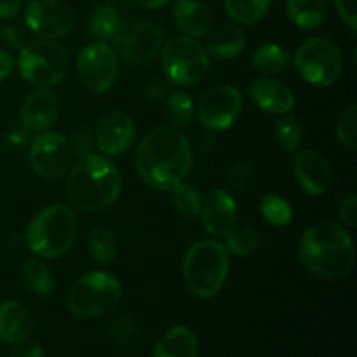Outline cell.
<instances>
[{
  "mask_svg": "<svg viewBox=\"0 0 357 357\" xmlns=\"http://www.w3.org/2000/svg\"><path fill=\"white\" fill-rule=\"evenodd\" d=\"M192 167V146L176 128H155L136 150V169L150 188L171 192L183 183Z\"/></svg>",
  "mask_w": 357,
  "mask_h": 357,
  "instance_id": "obj_1",
  "label": "cell"
},
{
  "mask_svg": "<svg viewBox=\"0 0 357 357\" xmlns=\"http://www.w3.org/2000/svg\"><path fill=\"white\" fill-rule=\"evenodd\" d=\"M298 258L307 271L321 279L347 278L356 264V248L351 234L335 222H319L303 234Z\"/></svg>",
  "mask_w": 357,
  "mask_h": 357,
  "instance_id": "obj_2",
  "label": "cell"
},
{
  "mask_svg": "<svg viewBox=\"0 0 357 357\" xmlns=\"http://www.w3.org/2000/svg\"><path fill=\"white\" fill-rule=\"evenodd\" d=\"M121 190V173L107 157L87 153L68 169L66 194L68 201L80 211H105L117 201Z\"/></svg>",
  "mask_w": 357,
  "mask_h": 357,
  "instance_id": "obj_3",
  "label": "cell"
},
{
  "mask_svg": "<svg viewBox=\"0 0 357 357\" xmlns=\"http://www.w3.org/2000/svg\"><path fill=\"white\" fill-rule=\"evenodd\" d=\"M77 236V216L65 204H52L33 216L26 229V244L40 258H59L72 248Z\"/></svg>",
  "mask_w": 357,
  "mask_h": 357,
  "instance_id": "obj_4",
  "label": "cell"
},
{
  "mask_svg": "<svg viewBox=\"0 0 357 357\" xmlns=\"http://www.w3.org/2000/svg\"><path fill=\"white\" fill-rule=\"evenodd\" d=\"M229 253L218 241H199L183 257V279L199 298H211L223 288L229 275Z\"/></svg>",
  "mask_w": 357,
  "mask_h": 357,
  "instance_id": "obj_5",
  "label": "cell"
},
{
  "mask_svg": "<svg viewBox=\"0 0 357 357\" xmlns=\"http://www.w3.org/2000/svg\"><path fill=\"white\" fill-rule=\"evenodd\" d=\"M121 295V281L114 274L94 271L73 284L66 298V309L77 319H96L114 309Z\"/></svg>",
  "mask_w": 357,
  "mask_h": 357,
  "instance_id": "obj_6",
  "label": "cell"
},
{
  "mask_svg": "<svg viewBox=\"0 0 357 357\" xmlns=\"http://www.w3.org/2000/svg\"><path fill=\"white\" fill-rule=\"evenodd\" d=\"M17 68L28 84L51 89L61 82L68 72V56L59 44L45 38L26 42L20 49Z\"/></svg>",
  "mask_w": 357,
  "mask_h": 357,
  "instance_id": "obj_7",
  "label": "cell"
},
{
  "mask_svg": "<svg viewBox=\"0 0 357 357\" xmlns=\"http://www.w3.org/2000/svg\"><path fill=\"white\" fill-rule=\"evenodd\" d=\"M164 77L176 86H194L209 70L208 51L195 38L180 35L162 44Z\"/></svg>",
  "mask_w": 357,
  "mask_h": 357,
  "instance_id": "obj_8",
  "label": "cell"
},
{
  "mask_svg": "<svg viewBox=\"0 0 357 357\" xmlns=\"http://www.w3.org/2000/svg\"><path fill=\"white\" fill-rule=\"evenodd\" d=\"M295 68L309 84L328 87L340 79L344 72V56L333 40L312 37L296 49Z\"/></svg>",
  "mask_w": 357,
  "mask_h": 357,
  "instance_id": "obj_9",
  "label": "cell"
},
{
  "mask_svg": "<svg viewBox=\"0 0 357 357\" xmlns=\"http://www.w3.org/2000/svg\"><path fill=\"white\" fill-rule=\"evenodd\" d=\"M72 146L68 138L56 131L38 132L28 149V160L35 173L44 180H59L72 164Z\"/></svg>",
  "mask_w": 357,
  "mask_h": 357,
  "instance_id": "obj_10",
  "label": "cell"
},
{
  "mask_svg": "<svg viewBox=\"0 0 357 357\" xmlns=\"http://www.w3.org/2000/svg\"><path fill=\"white\" fill-rule=\"evenodd\" d=\"M77 72L84 86L93 93H105L119 75L117 52L107 42H93L79 52Z\"/></svg>",
  "mask_w": 357,
  "mask_h": 357,
  "instance_id": "obj_11",
  "label": "cell"
},
{
  "mask_svg": "<svg viewBox=\"0 0 357 357\" xmlns=\"http://www.w3.org/2000/svg\"><path fill=\"white\" fill-rule=\"evenodd\" d=\"M243 112V94L232 86H216L202 96L197 107L201 124L209 131H227Z\"/></svg>",
  "mask_w": 357,
  "mask_h": 357,
  "instance_id": "obj_12",
  "label": "cell"
},
{
  "mask_svg": "<svg viewBox=\"0 0 357 357\" xmlns=\"http://www.w3.org/2000/svg\"><path fill=\"white\" fill-rule=\"evenodd\" d=\"M73 21V10L63 0H31L24 10V23L28 30L45 40L68 33Z\"/></svg>",
  "mask_w": 357,
  "mask_h": 357,
  "instance_id": "obj_13",
  "label": "cell"
},
{
  "mask_svg": "<svg viewBox=\"0 0 357 357\" xmlns=\"http://www.w3.org/2000/svg\"><path fill=\"white\" fill-rule=\"evenodd\" d=\"M136 126L124 112H112L98 122L94 139L105 155H121L132 145Z\"/></svg>",
  "mask_w": 357,
  "mask_h": 357,
  "instance_id": "obj_14",
  "label": "cell"
},
{
  "mask_svg": "<svg viewBox=\"0 0 357 357\" xmlns=\"http://www.w3.org/2000/svg\"><path fill=\"white\" fill-rule=\"evenodd\" d=\"M59 114V101L51 89L37 87L28 94L20 110V121L28 135H38L51 128Z\"/></svg>",
  "mask_w": 357,
  "mask_h": 357,
  "instance_id": "obj_15",
  "label": "cell"
},
{
  "mask_svg": "<svg viewBox=\"0 0 357 357\" xmlns=\"http://www.w3.org/2000/svg\"><path fill=\"white\" fill-rule=\"evenodd\" d=\"M164 44V31L152 21H138L124 40L126 61L135 66L146 65L160 52Z\"/></svg>",
  "mask_w": 357,
  "mask_h": 357,
  "instance_id": "obj_16",
  "label": "cell"
},
{
  "mask_svg": "<svg viewBox=\"0 0 357 357\" xmlns=\"http://www.w3.org/2000/svg\"><path fill=\"white\" fill-rule=\"evenodd\" d=\"M202 223L213 237H225L236 227L237 206L232 195L223 188H216L202 201Z\"/></svg>",
  "mask_w": 357,
  "mask_h": 357,
  "instance_id": "obj_17",
  "label": "cell"
},
{
  "mask_svg": "<svg viewBox=\"0 0 357 357\" xmlns=\"http://www.w3.org/2000/svg\"><path fill=\"white\" fill-rule=\"evenodd\" d=\"M295 176L300 187L309 195H323L331 187L330 162L314 149L296 153Z\"/></svg>",
  "mask_w": 357,
  "mask_h": 357,
  "instance_id": "obj_18",
  "label": "cell"
},
{
  "mask_svg": "<svg viewBox=\"0 0 357 357\" xmlns=\"http://www.w3.org/2000/svg\"><path fill=\"white\" fill-rule=\"evenodd\" d=\"M250 98L260 110L272 115L289 114L295 107V96L286 84L271 77H258L250 84Z\"/></svg>",
  "mask_w": 357,
  "mask_h": 357,
  "instance_id": "obj_19",
  "label": "cell"
},
{
  "mask_svg": "<svg viewBox=\"0 0 357 357\" xmlns=\"http://www.w3.org/2000/svg\"><path fill=\"white\" fill-rule=\"evenodd\" d=\"M33 317L20 302L6 300L0 303V340L7 345H20L30 338Z\"/></svg>",
  "mask_w": 357,
  "mask_h": 357,
  "instance_id": "obj_20",
  "label": "cell"
},
{
  "mask_svg": "<svg viewBox=\"0 0 357 357\" xmlns=\"http://www.w3.org/2000/svg\"><path fill=\"white\" fill-rule=\"evenodd\" d=\"M173 21L187 37L199 38L211 30L213 16L208 7L199 0H176L173 6Z\"/></svg>",
  "mask_w": 357,
  "mask_h": 357,
  "instance_id": "obj_21",
  "label": "cell"
},
{
  "mask_svg": "<svg viewBox=\"0 0 357 357\" xmlns=\"http://www.w3.org/2000/svg\"><path fill=\"white\" fill-rule=\"evenodd\" d=\"M246 47V33L232 23H222L208 31L206 51L216 59H234Z\"/></svg>",
  "mask_w": 357,
  "mask_h": 357,
  "instance_id": "obj_22",
  "label": "cell"
},
{
  "mask_svg": "<svg viewBox=\"0 0 357 357\" xmlns=\"http://www.w3.org/2000/svg\"><path fill=\"white\" fill-rule=\"evenodd\" d=\"M199 344L194 331L187 326H174L162 335L153 349V357H197Z\"/></svg>",
  "mask_w": 357,
  "mask_h": 357,
  "instance_id": "obj_23",
  "label": "cell"
},
{
  "mask_svg": "<svg viewBox=\"0 0 357 357\" xmlns=\"http://www.w3.org/2000/svg\"><path fill=\"white\" fill-rule=\"evenodd\" d=\"M286 13L295 26L317 30L326 21L328 7L324 0H286Z\"/></svg>",
  "mask_w": 357,
  "mask_h": 357,
  "instance_id": "obj_24",
  "label": "cell"
},
{
  "mask_svg": "<svg viewBox=\"0 0 357 357\" xmlns=\"http://www.w3.org/2000/svg\"><path fill=\"white\" fill-rule=\"evenodd\" d=\"M21 279L33 295L47 296L54 291V278L51 271L38 260H26L21 267Z\"/></svg>",
  "mask_w": 357,
  "mask_h": 357,
  "instance_id": "obj_25",
  "label": "cell"
},
{
  "mask_svg": "<svg viewBox=\"0 0 357 357\" xmlns=\"http://www.w3.org/2000/svg\"><path fill=\"white\" fill-rule=\"evenodd\" d=\"M272 0H225V10L236 23L255 24L267 16Z\"/></svg>",
  "mask_w": 357,
  "mask_h": 357,
  "instance_id": "obj_26",
  "label": "cell"
},
{
  "mask_svg": "<svg viewBox=\"0 0 357 357\" xmlns=\"http://www.w3.org/2000/svg\"><path fill=\"white\" fill-rule=\"evenodd\" d=\"M289 54L282 45L264 44L255 51L253 66L264 75H274L288 66Z\"/></svg>",
  "mask_w": 357,
  "mask_h": 357,
  "instance_id": "obj_27",
  "label": "cell"
},
{
  "mask_svg": "<svg viewBox=\"0 0 357 357\" xmlns=\"http://www.w3.org/2000/svg\"><path fill=\"white\" fill-rule=\"evenodd\" d=\"M89 30L100 42L112 40L121 31V16L112 6H101L89 20Z\"/></svg>",
  "mask_w": 357,
  "mask_h": 357,
  "instance_id": "obj_28",
  "label": "cell"
},
{
  "mask_svg": "<svg viewBox=\"0 0 357 357\" xmlns=\"http://www.w3.org/2000/svg\"><path fill=\"white\" fill-rule=\"evenodd\" d=\"M164 114H166L171 128H185V126L190 124L192 117H194V101L183 91H174L167 96L166 105H164Z\"/></svg>",
  "mask_w": 357,
  "mask_h": 357,
  "instance_id": "obj_29",
  "label": "cell"
},
{
  "mask_svg": "<svg viewBox=\"0 0 357 357\" xmlns=\"http://www.w3.org/2000/svg\"><path fill=\"white\" fill-rule=\"evenodd\" d=\"M91 255L100 265H110L117 257V237L105 227H96L89 236Z\"/></svg>",
  "mask_w": 357,
  "mask_h": 357,
  "instance_id": "obj_30",
  "label": "cell"
},
{
  "mask_svg": "<svg viewBox=\"0 0 357 357\" xmlns=\"http://www.w3.org/2000/svg\"><path fill=\"white\" fill-rule=\"evenodd\" d=\"M225 250L227 253H232L236 257H248V255L255 253L260 244V237H258L257 230L251 227H234L229 234H227Z\"/></svg>",
  "mask_w": 357,
  "mask_h": 357,
  "instance_id": "obj_31",
  "label": "cell"
},
{
  "mask_svg": "<svg viewBox=\"0 0 357 357\" xmlns=\"http://www.w3.org/2000/svg\"><path fill=\"white\" fill-rule=\"evenodd\" d=\"M261 216L268 225L274 227H284L291 222L293 209L291 204L286 201L284 197L278 194H267L264 195L260 204Z\"/></svg>",
  "mask_w": 357,
  "mask_h": 357,
  "instance_id": "obj_32",
  "label": "cell"
},
{
  "mask_svg": "<svg viewBox=\"0 0 357 357\" xmlns=\"http://www.w3.org/2000/svg\"><path fill=\"white\" fill-rule=\"evenodd\" d=\"M173 204L176 208L178 213H181L187 218H195V216L201 215L202 209V195L201 192L195 187L190 185L180 183L178 187H174L173 190Z\"/></svg>",
  "mask_w": 357,
  "mask_h": 357,
  "instance_id": "obj_33",
  "label": "cell"
},
{
  "mask_svg": "<svg viewBox=\"0 0 357 357\" xmlns=\"http://www.w3.org/2000/svg\"><path fill=\"white\" fill-rule=\"evenodd\" d=\"M275 138L286 152L298 149L302 142V126L298 119L291 114L281 115V119L275 122Z\"/></svg>",
  "mask_w": 357,
  "mask_h": 357,
  "instance_id": "obj_34",
  "label": "cell"
},
{
  "mask_svg": "<svg viewBox=\"0 0 357 357\" xmlns=\"http://www.w3.org/2000/svg\"><path fill=\"white\" fill-rule=\"evenodd\" d=\"M356 128H357V107L351 105L347 110L342 114L337 124L338 142L347 150H356Z\"/></svg>",
  "mask_w": 357,
  "mask_h": 357,
  "instance_id": "obj_35",
  "label": "cell"
},
{
  "mask_svg": "<svg viewBox=\"0 0 357 357\" xmlns=\"http://www.w3.org/2000/svg\"><path fill=\"white\" fill-rule=\"evenodd\" d=\"M70 146H72V152L77 155H87V153H93V149L96 146V139L94 135L87 128H77L73 131L72 139H68Z\"/></svg>",
  "mask_w": 357,
  "mask_h": 357,
  "instance_id": "obj_36",
  "label": "cell"
},
{
  "mask_svg": "<svg viewBox=\"0 0 357 357\" xmlns=\"http://www.w3.org/2000/svg\"><path fill=\"white\" fill-rule=\"evenodd\" d=\"M26 136L28 132L24 129H13L3 136L2 149L9 153H17L26 146Z\"/></svg>",
  "mask_w": 357,
  "mask_h": 357,
  "instance_id": "obj_37",
  "label": "cell"
},
{
  "mask_svg": "<svg viewBox=\"0 0 357 357\" xmlns=\"http://www.w3.org/2000/svg\"><path fill=\"white\" fill-rule=\"evenodd\" d=\"M335 7H337L338 14L342 20L345 21L352 33L357 30V13H356V0H335Z\"/></svg>",
  "mask_w": 357,
  "mask_h": 357,
  "instance_id": "obj_38",
  "label": "cell"
},
{
  "mask_svg": "<svg viewBox=\"0 0 357 357\" xmlns=\"http://www.w3.org/2000/svg\"><path fill=\"white\" fill-rule=\"evenodd\" d=\"M338 216H340L342 222L349 227L357 225V197L354 194L349 195L347 199H344V202L340 204V209H338Z\"/></svg>",
  "mask_w": 357,
  "mask_h": 357,
  "instance_id": "obj_39",
  "label": "cell"
},
{
  "mask_svg": "<svg viewBox=\"0 0 357 357\" xmlns=\"http://www.w3.org/2000/svg\"><path fill=\"white\" fill-rule=\"evenodd\" d=\"M0 37L6 45H9L10 49H21L26 44V37H24L23 31L16 26H6L0 31Z\"/></svg>",
  "mask_w": 357,
  "mask_h": 357,
  "instance_id": "obj_40",
  "label": "cell"
},
{
  "mask_svg": "<svg viewBox=\"0 0 357 357\" xmlns=\"http://www.w3.org/2000/svg\"><path fill=\"white\" fill-rule=\"evenodd\" d=\"M167 91H169V82H167L166 77H157V79H153L152 82L146 86L145 96L149 98V100H162L167 94Z\"/></svg>",
  "mask_w": 357,
  "mask_h": 357,
  "instance_id": "obj_41",
  "label": "cell"
},
{
  "mask_svg": "<svg viewBox=\"0 0 357 357\" xmlns=\"http://www.w3.org/2000/svg\"><path fill=\"white\" fill-rule=\"evenodd\" d=\"M250 180V166H246L244 162L236 164V166L230 169V183H234L236 187H244V183Z\"/></svg>",
  "mask_w": 357,
  "mask_h": 357,
  "instance_id": "obj_42",
  "label": "cell"
},
{
  "mask_svg": "<svg viewBox=\"0 0 357 357\" xmlns=\"http://www.w3.org/2000/svg\"><path fill=\"white\" fill-rule=\"evenodd\" d=\"M9 357H45L44 349L37 344H24L20 345L17 349H14L13 354Z\"/></svg>",
  "mask_w": 357,
  "mask_h": 357,
  "instance_id": "obj_43",
  "label": "cell"
},
{
  "mask_svg": "<svg viewBox=\"0 0 357 357\" xmlns=\"http://www.w3.org/2000/svg\"><path fill=\"white\" fill-rule=\"evenodd\" d=\"M14 65H16L14 56L7 49H0V82L13 73Z\"/></svg>",
  "mask_w": 357,
  "mask_h": 357,
  "instance_id": "obj_44",
  "label": "cell"
},
{
  "mask_svg": "<svg viewBox=\"0 0 357 357\" xmlns=\"http://www.w3.org/2000/svg\"><path fill=\"white\" fill-rule=\"evenodd\" d=\"M21 10V0H0V20L14 17Z\"/></svg>",
  "mask_w": 357,
  "mask_h": 357,
  "instance_id": "obj_45",
  "label": "cell"
},
{
  "mask_svg": "<svg viewBox=\"0 0 357 357\" xmlns=\"http://www.w3.org/2000/svg\"><path fill=\"white\" fill-rule=\"evenodd\" d=\"M132 330H135V328H132V321L129 319V317H122V319H119L114 326V331L119 337V340H128L129 335L132 333Z\"/></svg>",
  "mask_w": 357,
  "mask_h": 357,
  "instance_id": "obj_46",
  "label": "cell"
},
{
  "mask_svg": "<svg viewBox=\"0 0 357 357\" xmlns=\"http://www.w3.org/2000/svg\"><path fill=\"white\" fill-rule=\"evenodd\" d=\"M132 2L138 3L139 7H143V9L157 10V9H162V7H166L171 0H132Z\"/></svg>",
  "mask_w": 357,
  "mask_h": 357,
  "instance_id": "obj_47",
  "label": "cell"
}]
</instances>
